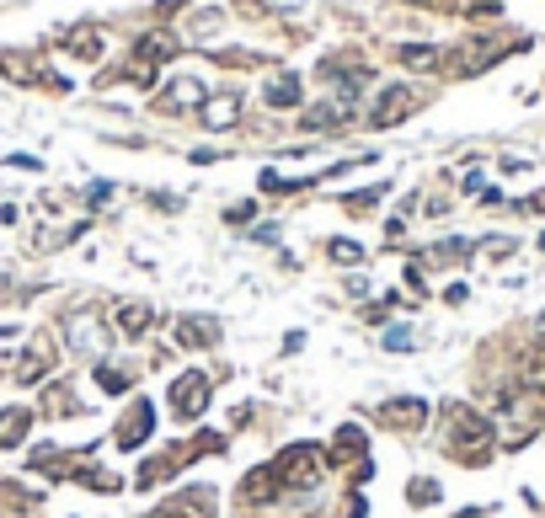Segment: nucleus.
<instances>
[{"label":"nucleus","mask_w":545,"mask_h":518,"mask_svg":"<svg viewBox=\"0 0 545 518\" xmlns=\"http://www.w3.org/2000/svg\"><path fill=\"white\" fill-rule=\"evenodd\" d=\"M118 332L123 337H139V332H145V326H150V305H118Z\"/></svg>","instance_id":"13"},{"label":"nucleus","mask_w":545,"mask_h":518,"mask_svg":"<svg viewBox=\"0 0 545 518\" xmlns=\"http://www.w3.org/2000/svg\"><path fill=\"white\" fill-rule=\"evenodd\" d=\"M97 380H102V390H113V396H118V390H129L123 369H113V364H102V369H97Z\"/></svg>","instance_id":"17"},{"label":"nucleus","mask_w":545,"mask_h":518,"mask_svg":"<svg viewBox=\"0 0 545 518\" xmlns=\"http://www.w3.org/2000/svg\"><path fill=\"white\" fill-rule=\"evenodd\" d=\"M214 337H220V321H214V316H182L177 321V342H182V348H209Z\"/></svg>","instance_id":"9"},{"label":"nucleus","mask_w":545,"mask_h":518,"mask_svg":"<svg viewBox=\"0 0 545 518\" xmlns=\"http://www.w3.org/2000/svg\"><path fill=\"white\" fill-rule=\"evenodd\" d=\"M417 107H423V91H417V86H391L375 102V113H369V118H375V129H391V123H401L407 113H417Z\"/></svg>","instance_id":"4"},{"label":"nucleus","mask_w":545,"mask_h":518,"mask_svg":"<svg viewBox=\"0 0 545 518\" xmlns=\"http://www.w3.org/2000/svg\"><path fill=\"white\" fill-rule=\"evenodd\" d=\"M198 113H204L209 129H230V123L241 118V97H236V91H220V97H209L204 107H198Z\"/></svg>","instance_id":"10"},{"label":"nucleus","mask_w":545,"mask_h":518,"mask_svg":"<svg viewBox=\"0 0 545 518\" xmlns=\"http://www.w3.org/2000/svg\"><path fill=\"white\" fill-rule=\"evenodd\" d=\"M268 107H300V97H305V86H300V75H273L268 81Z\"/></svg>","instance_id":"11"},{"label":"nucleus","mask_w":545,"mask_h":518,"mask_svg":"<svg viewBox=\"0 0 545 518\" xmlns=\"http://www.w3.org/2000/svg\"><path fill=\"white\" fill-rule=\"evenodd\" d=\"M70 54H75V59H97V54H102V38H97V33H75V38H70Z\"/></svg>","instance_id":"14"},{"label":"nucleus","mask_w":545,"mask_h":518,"mask_svg":"<svg viewBox=\"0 0 545 518\" xmlns=\"http://www.w3.org/2000/svg\"><path fill=\"white\" fill-rule=\"evenodd\" d=\"M150 428H155V422H150V401H134V412L118 422V444L123 449H139L150 438Z\"/></svg>","instance_id":"8"},{"label":"nucleus","mask_w":545,"mask_h":518,"mask_svg":"<svg viewBox=\"0 0 545 518\" xmlns=\"http://www.w3.org/2000/svg\"><path fill=\"white\" fill-rule=\"evenodd\" d=\"M209 396H214V380H209V374H198V369H188V374H177V380H171V412L188 417V422L204 417Z\"/></svg>","instance_id":"3"},{"label":"nucleus","mask_w":545,"mask_h":518,"mask_svg":"<svg viewBox=\"0 0 545 518\" xmlns=\"http://www.w3.org/2000/svg\"><path fill=\"white\" fill-rule=\"evenodd\" d=\"M209 33H220V11H198L193 17V38H209Z\"/></svg>","instance_id":"16"},{"label":"nucleus","mask_w":545,"mask_h":518,"mask_svg":"<svg viewBox=\"0 0 545 518\" xmlns=\"http://www.w3.org/2000/svg\"><path fill=\"white\" fill-rule=\"evenodd\" d=\"M385 342H391V348H412V332H407V326H396V332L385 337Z\"/></svg>","instance_id":"20"},{"label":"nucleus","mask_w":545,"mask_h":518,"mask_svg":"<svg viewBox=\"0 0 545 518\" xmlns=\"http://www.w3.org/2000/svg\"><path fill=\"white\" fill-rule=\"evenodd\" d=\"M204 102H209V91H204V81H193V75H177V81L161 91V107H166V113H198Z\"/></svg>","instance_id":"5"},{"label":"nucleus","mask_w":545,"mask_h":518,"mask_svg":"<svg viewBox=\"0 0 545 518\" xmlns=\"http://www.w3.org/2000/svg\"><path fill=\"white\" fill-rule=\"evenodd\" d=\"M380 417L391 422V428H423V422H428V401H417V396L385 401V406H380Z\"/></svg>","instance_id":"7"},{"label":"nucleus","mask_w":545,"mask_h":518,"mask_svg":"<svg viewBox=\"0 0 545 518\" xmlns=\"http://www.w3.org/2000/svg\"><path fill=\"white\" fill-rule=\"evenodd\" d=\"M449 454H460V460H487V449H492V422L487 417H476V412H465V406H449Z\"/></svg>","instance_id":"1"},{"label":"nucleus","mask_w":545,"mask_h":518,"mask_svg":"<svg viewBox=\"0 0 545 518\" xmlns=\"http://www.w3.org/2000/svg\"><path fill=\"white\" fill-rule=\"evenodd\" d=\"M401 59H407V65H439V49H423V43H407V49H401Z\"/></svg>","instance_id":"15"},{"label":"nucleus","mask_w":545,"mask_h":518,"mask_svg":"<svg viewBox=\"0 0 545 518\" xmlns=\"http://www.w3.org/2000/svg\"><path fill=\"white\" fill-rule=\"evenodd\" d=\"M27 422H33V417H27L22 406H11V412H0V449H17L22 438H27Z\"/></svg>","instance_id":"12"},{"label":"nucleus","mask_w":545,"mask_h":518,"mask_svg":"<svg viewBox=\"0 0 545 518\" xmlns=\"http://www.w3.org/2000/svg\"><path fill=\"white\" fill-rule=\"evenodd\" d=\"M273 476L284 481V486H316V481L326 476V460H321L316 444H300V449H284V454H278Z\"/></svg>","instance_id":"2"},{"label":"nucleus","mask_w":545,"mask_h":518,"mask_svg":"<svg viewBox=\"0 0 545 518\" xmlns=\"http://www.w3.org/2000/svg\"><path fill=\"white\" fill-rule=\"evenodd\" d=\"M257 6H262V11H300L305 0H257Z\"/></svg>","instance_id":"19"},{"label":"nucleus","mask_w":545,"mask_h":518,"mask_svg":"<svg viewBox=\"0 0 545 518\" xmlns=\"http://www.w3.org/2000/svg\"><path fill=\"white\" fill-rule=\"evenodd\" d=\"M332 257H337V262H358L364 251H358V241H332Z\"/></svg>","instance_id":"18"},{"label":"nucleus","mask_w":545,"mask_h":518,"mask_svg":"<svg viewBox=\"0 0 545 518\" xmlns=\"http://www.w3.org/2000/svg\"><path fill=\"white\" fill-rule=\"evenodd\" d=\"M49 369H54V342L38 332L33 342H27L22 364H17V380H22V385H38V380H43V374H49Z\"/></svg>","instance_id":"6"}]
</instances>
